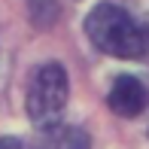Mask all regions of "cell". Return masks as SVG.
Masks as SVG:
<instances>
[{
	"instance_id": "6da1fadb",
	"label": "cell",
	"mask_w": 149,
	"mask_h": 149,
	"mask_svg": "<svg viewBox=\"0 0 149 149\" xmlns=\"http://www.w3.org/2000/svg\"><path fill=\"white\" fill-rule=\"evenodd\" d=\"M85 33L100 52L113 58H146L149 24L137 22L116 3H97L85 18Z\"/></svg>"
},
{
	"instance_id": "7a4b0ae2",
	"label": "cell",
	"mask_w": 149,
	"mask_h": 149,
	"mask_svg": "<svg viewBox=\"0 0 149 149\" xmlns=\"http://www.w3.org/2000/svg\"><path fill=\"white\" fill-rule=\"evenodd\" d=\"M67 91H70V85H67L64 67L55 61L40 64L28 85V116L33 125L43 131L58 125V116L67 107Z\"/></svg>"
},
{
	"instance_id": "3957f363",
	"label": "cell",
	"mask_w": 149,
	"mask_h": 149,
	"mask_svg": "<svg viewBox=\"0 0 149 149\" xmlns=\"http://www.w3.org/2000/svg\"><path fill=\"white\" fill-rule=\"evenodd\" d=\"M110 110L116 113V116H125V119H134V116H140V113L146 110V104H149V91H146V85L140 82L137 76H131V73H122V76L113 82V88H110Z\"/></svg>"
},
{
	"instance_id": "277c9868",
	"label": "cell",
	"mask_w": 149,
	"mask_h": 149,
	"mask_svg": "<svg viewBox=\"0 0 149 149\" xmlns=\"http://www.w3.org/2000/svg\"><path fill=\"white\" fill-rule=\"evenodd\" d=\"M37 149H88V134L73 125H52L43 131Z\"/></svg>"
},
{
	"instance_id": "5b68a950",
	"label": "cell",
	"mask_w": 149,
	"mask_h": 149,
	"mask_svg": "<svg viewBox=\"0 0 149 149\" xmlns=\"http://www.w3.org/2000/svg\"><path fill=\"white\" fill-rule=\"evenodd\" d=\"M31 12L37 24H52L58 18V0H31Z\"/></svg>"
},
{
	"instance_id": "8992f818",
	"label": "cell",
	"mask_w": 149,
	"mask_h": 149,
	"mask_svg": "<svg viewBox=\"0 0 149 149\" xmlns=\"http://www.w3.org/2000/svg\"><path fill=\"white\" fill-rule=\"evenodd\" d=\"M0 149H24V146H22V140H15V137H0Z\"/></svg>"
}]
</instances>
